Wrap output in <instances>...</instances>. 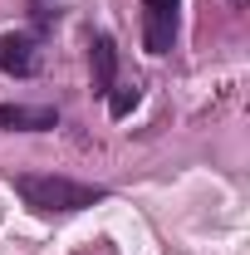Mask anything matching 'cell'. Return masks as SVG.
Wrapping results in <instances>:
<instances>
[{
  "label": "cell",
  "instance_id": "obj_2",
  "mask_svg": "<svg viewBox=\"0 0 250 255\" xmlns=\"http://www.w3.org/2000/svg\"><path fill=\"white\" fill-rule=\"evenodd\" d=\"M142 15H147V49L167 54L172 49V34H177V0H142Z\"/></svg>",
  "mask_w": 250,
  "mask_h": 255
},
{
  "label": "cell",
  "instance_id": "obj_6",
  "mask_svg": "<svg viewBox=\"0 0 250 255\" xmlns=\"http://www.w3.org/2000/svg\"><path fill=\"white\" fill-rule=\"evenodd\" d=\"M137 108V89H108V113L113 118H127Z\"/></svg>",
  "mask_w": 250,
  "mask_h": 255
},
{
  "label": "cell",
  "instance_id": "obj_5",
  "mask_svg": "<svg viewBox=\"0 0 250 255\" xmlns=\"http://www.w3.org/2000/svg\"><path fill=\"white\" fill-rule=\"evenodd\" d=\"M113 74H118V54H113V39H94V89L108 94L113 89Z\"/></svg>",
  "mask_w": 250,
  "mask_h": 255
},
{
  "label": "cell",
  "instance_id": "obj_4",
  "mask_svg": "<svg viewBox=\"0 0 250 255\" xmlns=\"http://www.w3.org/2000/svg\"><path fill=\"white\" fill-rule=\"evenodd\" d=\"M0 69L5 74H34V34H5L0 39Z\"/></svg>",
  "mask_w": 250,
  "mask_h": 255
},
{
  "label": "cell",
  "instance_id": "obj_1",
  "mask_svg": "<svg viewBox=\"0 0 250 255\" xmlns=\"http://www.w3.org/2000/svg\"><path fill=\"white\" fill-rule=\"evenodd\" d=\"M15 191L30 201L34 211H84V206L103 201L98 187L69 182V177H49V172H20L15 177Z\"/></svg>",
  "mask_w": 250,
  "mask_h": 255
},
{
  "label": "cell",
  "instance_id": "obj_3",
  "mask_svg": "<svg viewBox=\"0 0 250 255\" xmlns=\"http://www.w3.org/2000/svg\"><path fill=\"white\" fill-rule=\"evenodd\" d=\"M0 128H15V132H44V128H54V108L0 103Z\"/></svg>",
  "mask_w": 250,
  "mask_h": 255
},
{
  "label": "cell",
  "instance_id": "obj_7",
  "mask_svg": "<svg viewBox=\"0 0 250 255\" xmlns=\"http://www.w3.org/2000/svg\"><path fill=\"white\" fill-rule=\"evenodd\" d=\"M231 5H246V0H231Z\"/></svg>",
  "mask_w": 250,
  "mask_h": 255
}]
</instances>
